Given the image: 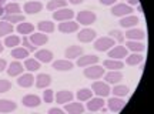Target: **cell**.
Masks as SVG:
<instances>
[{
	"instance_id": "1",
	"label": "cell",
	"mask_w": 154,
	"mask_h": 114,
	"mask_svg": "<svg viewBox=\"0 0 154 114\" xmlns=\"http://www.w3.org/2000/svg\"><path fill=\"white\" fill-rule=\"evenodd\" d=\"M84 76L90 79V80H97V79L104 76V69L101 66H99L97 63L96 64H90L87 66V69H84Z\"/></svg>"
},
{
	"instance_id": "2",
	"label": "cell",
	"mask_w": 154,
	"mask_h": 114,
	"mask_svg": "<svg viewBox=\"0 0 154 114\" xmlns=\"http://www.w3.org/2000/svg\"><path fill=\"white\" fill-rule=\"evenodd\" d=\"M73 17H74V11L70 10V9H66V7H61V9L54 10V14H53V19L59 20V22L73 20Z\"/></svg>"
},
{
	"instance_id": "3",
	"label": "cell",
	"mask_w": 154,
	"mask_h": 114,
	"mask_svg": "<svg viewBox=\"0 0 154 114\" xmlns=\"http://www.w3.org/2000/svg\"><path fill=\"white\" fill-rule=\"evenodd\" d=\"M114 46V40L111 37H100L99 40L94 42V49L99 50V51H106V50H110Z\"/></svg>"
},
{
	"instance_id": "4",
	"label": "cell",
	"mask_w": 154,
	"mask_h": 114,
	"mask_svg": "<svg viewBox=\"0 0 154 114\" xmlns=\"http://www.w3.org/2000/svg\"><path fill=\"white\" fill-rule=\"evenodd\" d=\"M91 90H93V91L96 93L97 96H100V97H107V96H109V94L111 93L109 84H107V83H103V82H96V83H93Z\"/></svg>"
},
{
	"instance_id": "5",
	"label": "cell",
	"mask_w": 154,
	"mask_h": 114,
	"mask_svg": "<svg viewBox=\"0 0 154 114\" xmlns=\"http://www.w3.org/2000/svg\"><path fill=\"white\" fill-rule=\"evenodd\" d=\"M96 22V14L90 10H82L79 14H77V23H82V24H91V23Z\"/></svg>"
},
{
	"instance_id": "6",
	"label": "cell",
	"mask_w": 154,
	"mask_h": 114,
	"mask_svg": "<svg viewBox=\"0 0 154 114\" xmlns=\"http://www.w3.org/2000/svg\"><path fill=\"white\" fill-rule=\"evenodd\" d=\"M131 11L133 10H131V7H130V6L124 5V3H120V5L113 6V9H111V14H113V16H128Z\"/></svg>"
},
{
	"instance_id": "7",
	"label": "cell",
	"mask_w": 154,
	"mask_h": 114,
	"mask_svg": "<svg viewBox=\"0 0 154 114\" xmlns=\"http://www.w3.org/2000/svg\"><path fill=\"white\" fill-rule=\"evenodd\" d=\"M109 57H110V59H116V60H120V59H123V57H127V49L123 47V46L111 47L110 51H109Z\"/></svg>"
},
{
	"instance_id": "8",
	"label": "cell",
	"mask_w": 154,
	"mask_h": 114,
	"mask_svg": "<svg viewBox=\"0 0 154 114\" xmlns=\"http://www.w3.org/2000/svg\"><path fill=\"white\" fill-rule=\"evenodd\" d=\"M94 37H96V32L91 29H83L82 32H79V34H77V39L83 43H90L91 40H94Z\"/></svg>"
},
{
	"instance_id": "9",
	"label": "cell",
	"mask_w": 154,
	"mask_h": 114,
	"mask_svg": "<svg viewBox=\"0 0 154 114\" xmlns=\"http://www.w3.org/2000/svg\"><path fill=\"white\" fill-rule=\"evenodd\" d=\"M59 30L61 33H72L79 30V23L73 22V20H66V22H61L59 24Z\"/></svg>"
},
{
	"instance_id": "10",
	"label": "cell",
	"mask_w": 154,
	"mask_h": 114,
	"mask_svg": "<svg viewBox=\"0 0 154 114\" xmlns=\"http://www.w3.org/2000/svg\"><path fill=\"white\" fill-rule=\"evenodd\" d=\"M96 63H99V57L93 54L83 56V57H79V60H77V66L79 67H87V66L96 64Z\"/></svg>"
},
{
	"instance_id": "11",
	"label": "cell",
	"mask_w": 154,
	"mask_h": 114,
	"mask_svg": "<svg viewBox=\"0 0 154 114\" xmlns=\"http://www.w3.org/2000/svg\"><path fill=\"white\" fill-rule=\"evenodd\" d=\"M124 104H126V101H124V100H121V98H119L117 96H116V97H113V98H110V100H109V110L114 111V113L121 111V110H123V107H124Z\"/></svg>"
},
{
	"instance_id": "12",
	"label": "cell",
	"mask_w": 154,
	"mask_h": 114,
	"mask_svg": "<svg viewBox=\"0 0 154 114\" xmlns=\"http://www.w3.org/2000/svg\"><path fill=\"white\" fill-rule=\"evenodd\" d=\"M53 69H56V70H59V71L72 70V69H73V63L69 59H66V60H57V61H54V63H53Z\"/></svg>"
},
{
	"instance_id": "13",
	"label": "cell",
	"mask_w": 154,
	"mask_h": 114,
	"mask_svg": "<svg viewBox=\"0 0 154 114\" xmlns=\"http://www.w3.org/2000/svg\"><path fill=\"white\" fill-rule=\"evenodd\" d=\"M126 37L128 40H141V39L146 37V34H144L143 30H140V29H127V33H126Z\"/></svg>"
},
{
	"instance_id": "14",
	"label": "cell",
	"mask_w": 154,
	"mask_h": 114,
	"mask_svg": "<svg viewBox=\"0 0 154 114\" xmlns=\"http://www.w3.org/2000/svg\"><path fill=\"white\" fill-rule=\"evenodd\" d=\"M43 9V5L40 2H27L24 5V11L27 14H34V13H38V11Z\"/></svg>"
},
{
	"instance_id": "15",
	"label": "cell",
	"mask_w": 154,
	"mask_h": 114,
	"mask_svg": "<svg viewBox=\"0 0 154 114\" xmlns=\"http://www.w3.org/2000/svg\"><path fill=\"white\" fill-rule=\"evenodd\" d=\"M101 107H104V100L101 97H97V98H90L87 103V109L90 111H99L101 110Z\"/></svg>"
},
{
	"instance_id": "16",
	"label": "cell",
	"mask_w": 154,
	"mask_h": 114,
	"mask_svg": "<svg viewBox=\"0 0 154 114\" xmlns=\"http://www.w3.org/2000/svg\"><path fill=\"white\" fill-rule=\"evenodd\" d=\"M83 53V49L80 47V46H70L69 49L66 50V57L69 60H72V59H76V57H80Z\"/></svg>"
},
{
	"instance_id": "17",
	"label": "cell",
	"mask_w": 154,
	"mask_h": 114,
	"mask_svg": "<svg viewBox=\"0 0 154 114\" xmlns=\"http://www.w3.org/2000/svg\"><path fill=\"white\" fill-rule=\"evenodd\" d=\"M56 100H57V103H59V104L69 103V101H72V100H73V94L70 91H67V90H61V91L57 93Z\"/></svg>"
},
{
	"instance_id": "18",
	"label": "cell",
	"mask_w": 154,
	"mask_h": 114,
	"mask_svg": "<svg viewBox=\"0 0 154 114\" xmlns=\"http://www.w3.org/2000/svg\"><path fill=\"white\" fill-rule=\"evenodd\" d=\"M16 109V103H13L11 100H0V113H10Z\"/></svg>"
},
{
	"instance_id": "19",
	"label": "cell",
	"mask_w": 154,
	"mask_h": 114,
	"mask_svg": "<svg viewBox=\"0 0 154 114\" xmlns=\"http://www.w3.org/2000/svg\"><path fill=\"white\" fill-rule=\"evenodd\" d=\"M120 24L126 29H131V27H134V26L138 24V19L136 16H126L120 20Z\"/></svg>"
},
{
	"instance_id": "20",
	"label": "cell",
	"mask_w": 154,
	"mask_h": 114,
	"mask_svg": "<svg viewBox=\"0 0 154 114\" xmlns=\"http://www.w3.org/2000/svg\"><path fill=\"white\" fill-rule=\"evenodd\" d=\"M50 83H51V77L49 74H38L37 76V82H36V86L37 88H46V87L50 86Z\"/></svg>"
},
{
	"instance_id": "21",
	"label": "cell",
	"mask_w": 154,
	"mask_h": 114,
	"mask_svg": "<svg viewBox=\"0 0 154 114\" xmlns=\"http://www.w3.org/2000/svg\"><path fill=\"white\" fill-rule=\"evenodd\" d=\"M36 57L42 63H49V61L53 60V53L50 50H38L37 53H36Z\"/></svg>"
},
{
	"instance_id": "22",
	"label": "cell",
	"mask_w": 154,
	"mask_h": 114,
	"mask_svg": "<svg viewBox=\"0 0 154 114\" xmlns=\"http://www.w3.org/2000/svg\"><path fill=\"white\" fill-rule=\"evenodd\" d=\"M66 111L72 114H80L84 111V107H83L82 103H69L66 104Z\"/></svg>"
},
{
	"instance_id": "23",
	"label": "cell",
	"mask_w": 154,
	"mask_h": 114,
	"mask_svg": "<svg viewBox=\"0 0 154 114\" xmlns=\"http://www.w3.org/2000/svg\"><path fill=\"white\" fill-rule=\"evenodd\" d=\"M23 104L26 107H37L40 104V98L37 96H34V94H29L26 97H23Z\"/></svg>"
},
{
	"instance_id": "24",
	"label": "cell",
	"mask_w": 154,
	"mask_h": 114,
	"mask_svg": "<svg viewBox=\"0 0 154 114\" xmlns=\"http://www.w3.org/2000/svg\"><path fill=\"white\" fill-rule=\"evenodd\" d=\"M30 42L33 43V46H43V44L47 43V36H46V34H42V33L32 34V36H30Z\"/></svg>"
},
{
	"instance_id": "25",
	"label": "cell",
	"mask_w": 154,
	"mask_h": 114,
	"mask_svg": "<svg viewBox=\"0 0 154 114\" xmlns=\"http://www.w3.org/2000/svg\"><path fill=\"white\" fill-rule=\"evenodd\" d=\"M7 73H9V76H19L20 73H23V66H22V63H19V61H13V63L9 66Z\"/></svg>"
},
{
	"instance_id": "26",
	"label": "cell",
	"mask_w": 154,
	"mask_h": 114,
	"mask_svg": "<svg viewBox=\"0 0 154 114\" xmlns=\"http://www.w3.org/2000/svg\"><path fill=\"white\" fill-rule=\"evenodd\" d=\"M123 61L116 59H109L104 60V67L106 69H110V70H119V69H123Z\"/></svg>"
},
{
	"instance_id": "27",
	"label": "cell",
	"mask_w": 154,
	"mask_h": 114,
	"mask_svg": "<svg viewBox=\"0 0 154 114\" xmlns=\"http://www.w3.org/2000/svg\"><path fill=\"white\" fill-rule=\"evenodd\" d=\"M34 30V26L32 23H19V26H17V32L20 33V34H32Z\"/></svg>"
},
{
	"instance_id": "28",
	"label": "cell",
	"mask_w": 154,
	"mask_h": 114,
	"mask_svg": "<svg viewBox=\"0 0 154 114\" xmlns=\"http://www.w3.org/2000/svg\"><path fill=\"white\" fill-rule=\"evenodd\" d=\"M106 82L107 83H119L123 79V74H121L120 71H116V70H111L110 73H107L106 74Z\"/></svg>"
},
{
	"instance_id": "29",
	"label": "cell",
	"mask_w": 154,
	"mask_h": 114,
	"mask_svg": "<svg viewBox=\"0 0 154 114\" xmlns=\"http://www.w3.org/2000/svg\"><path fill=\"white\" fill-rule=\"evenodd\" d=\"M34 82V77L32 74H23V76L19 77V80H17V84L22 87H30L33 84Z\"/></svg>"
},
{
	"instance_id": "30",
	"label": "cell",
	"mask_w": 154,
	"mask_h": 114,
	"mask_svg": "<svg viewBox=\"0 0 154 114\" xmlns=\"http://www.w3.org/2000/svg\"><path fill=\"white\" fill-rule=\"evenodd\" d=\"M126 46H127V47H128L130 50L136 51V53H140V51H143V50H144V44L140 43L138 40H128Z\"/></svg>"
},
{
	"instance_id": "31",
	"label": "cell",
	"mask_w": 154,
	"mask_h": 114,
	"mask_svg": "<svg viewBox=\"0 0 154 114\" xmlns=\"http://www.w3.org/2000/svg\"><path fill=\"white\" fill-rule=\"evenodd\" d=\"M67 0H50L49 5H47V9L51 11L57 10V9H61V7H66Z\"/></svg>"
},
{
	"instance_id": "32",
	"label": "cell",
	"mask_w": 154,
	"mask_h": 114,
	"mask_svg": "<svg viewBox=\"0 0 154 114\" xmlns=\"http://www.w3.org/2000/svg\"><path fill=\"white\" fill-rule=\"evenodd\" d=\"M5 22L9 23H22L24 22V16L19 13H11V14H5Z\"/></svg>"
},
{
	"instance_id": "33",
	"label": "cell",
	"mask_w": 154,
	"mask_h": 114,
	"mask_svg": "<svg viewBox=\"0 0 154 114\" xmlns=\"http://www.w3.org/2000/svg\"><path fill=\"white\" fill-rule=\"evenodd\" d=\"M11 56L14 59H26V57H29V50L24 47H17V49L11 50Z\"/></svg>"
},
{
	"instance_id": "34",
	"label": "cell",
	"mask_w": 154,
	"mask_h": 114,
	"mask_svg": "<svg viewBox=\"0 0 154 114\" xmlns=\"http://www.w3.org/2000/svg\"><path fill=\"white\" fill-rule=\"evenodd\" d=\"M91 96H93V91H91L90 88H82V90H79V93H77V98H79L80 101L90 100Z\"/></svg>"
},
{
	"instance_id": "35",
	"label": "cell",
	"mask_w": 154,
	"mask_h": 114,
	"mask_svg": "<svg viewBox=\"0 0 154 114\" xmlns=\"http://www.w3.org/2000/svg\"><path fill=\"white\" fill-rule=\"evenodd\" d=\"M38 30L42 33H53V30H54V24L51 22H40L38 23Z\"/></svg>"
},
{
	"instance_id": "36",
	"label": "cell",
	"mask_w": 154,
	"mask_h": 114,
	"mask_svg": "<svg viewBox=\"0 0 154 114\" xmlns=\"http://www.w3.org/2000/svg\"><path fill=\"white\" fill-rule=\"evenodd\" d=\"M126 61L128 66H137L143 61V57L140 54H137V53H134V54H130L128 57H126Z\"/></svg>"
},
{
	"instance_id": "37",
	"label": "cell",
	"mask_w": 154,
	"mask_h": 114,
	"mask_svg": "<svg viewBox=\"0 0 154 114\" xmlns=\"http://www.w3.org/2000/svg\"><path fill=\"white\" fill-rule=\"evenodd\" d=\"M13 32V26L9 22H0V37L5 36V34H10Z\"/></svg>"
},
{
	"instance_id": "38",
	"label": "cell",
	"mask_w": 154,
	"mask_h": 114,
	"mask_svg": "<svg viewBox=\"0 0 154 114\" xmlns=\"http://www.w3.org/2000/svg\"><path fill=\"white\" fill-rule=\"evenodd\" d=\"M26 69L29 71H34V70H38L40 69V61L36 59H27L26 60Z\"/></svg>"
},
{
	"instance_id": "39",
	"label": "cell",
	"mask_w": 154,
	"mask_h": 114,
	"mask_svg": "<svg viewBox=\"0 0 154 114\" xmlns=\"http://www.w3.org/2000/svg\"><path fill=\"white\" fill-rule=\"evenodd\" d=\"M5 44L7 47H14V46H19L20 44V37L19 36H7L5 40Z\"/></svg>"
},
{
	"instance_id": "40",
	"label": "cell",
	"mask_w": 154,
	"mask_h": 114,
	"mask_svg": "<svg viewBox=\"0 0 154 114\" xmlns=\"http://www.w3.org/2000/svg\"><path fill=\"white\" fill-rule=\"evenodd\" d=\"M111 91H113V94H114V96L121 97V96H126V94H128V87H126V86H116Z\"/></svg>"
},
{
	"instance_id": "41",
	"label": "cell",
	"mask_w": 154,
	"mask_h": 114,
	"mask_svg": "<svg viewBox=\"0 0 154 114\" xmlns=\"http://www.w3.org/2000/svg\"><path fill=\"white\" fill-rule=\"evenodd\" d=\"M19 11H20V6L17 5V3H9V5H6V7H5V13H6V14L19 13Z\"/></svg>"
},
{
	"instance_id": "42",
	"label": "cell",
	"mask_w": 154,
	"mask_h": 114,
	"mask_svg": "<svg viewBox=\"0 0 154 114\" xmlns=\"http://www.w3.org/2000/svg\"><path fill=\"white\" fill-rule=\"evenodd\" d=\"M110 36H111V39H116L119 43H123V42H124V34H123L120 30H111Z\"/></svg>"
},
{
	"instance_id": "43",
	"label": "cell",
	"mask_w": 154,
	"mask_h": 114,
	"mask_svg": "<svg viewBox=\"0 0 154 114\" xmlns=\"http://www.w3.org/2000/svg\"><path fill=\"white\" fill-rule=\"evenodd\" d=\"M10 82H7V80H0V93H6L10 90Z\"/></svg>"
},
{
	"instance_id": "44",
	"label": "cell",
	"mask_w": 154,
	"mask_h": 114,
	"mask_svg": "<svg viewBox=\"0 0 154 114\" xmlns=\"http://www.w3.org/2000/svg\"><path fill=\"white\" fill-rule=\"evenodd\" d=\"M23 46H26L24 49H27L29 51H34V50H36V46H33V43H32L26 36H24V39H23Z\"/></svg>"
},
{
	"instance_id": "45",
	"label": "cell",
	"mask_w": 154,
	"mask_h": 114,
	"mask_svg": "<svg viewBox=\"0 0 154 114\" xmlns=\"http://www.w3.org/2000/svg\"><path fill=\"white\" fill-rule=\"evenodd\" d=\"M43 98L46 103H53V98H54V96H53V91L51 90H46L43 94Z\"/></svg>"
},
{
	"instance_id": "46",
	"label": "cell",
	"mask_w": 154,
	"mask_h": 114,
	"mask_svg": "<svg viewBox=\"0 0 154 114\" xmlns=\"http://www.w3.org/2000/svg\"><path fill=\"white\" fill-rule=\"evenodd\" d=\"M49 113L50 114H63V110H61V109H56V107H54V109H50Z\"/></svg>"
},
{
	"instance_id": "47",
	"label": "cell",
	"mask_w": 154,
	"mask_h": 114,
	"mask_svg": "<svg viewBox=\"0 0 154 114\" xmlns=\"http://www.w3.org/2000/svg\"><path fill=\"white\" fill-rule=\"evenodd\" d=\"M101 5H106V6H110V5H114L116 0H100Z\"/></svg>"
},
{
	"instance_id": "48",
	"label": "cell",
	"mask_w": 154,
	"mask_h": 114,
	"mask_svg": "<svg viewBox=\"0 0 154 114\" xmlns=\"http://www.w3.org/2000/svg\"><path fill=\"white\" fill-rule=\"evenodd\" d=\"M6 66H7V63H6V60L0 59V71H3L6 69Z\"/></svg>"
},
{
	"instance_id": "49",
	"label": "cell",
	"mask_w": 154,
	"mask_h": 114,
	"mask_svg": "<svg viewBox=\"0 0 154 114\" xmlns=\"http://www.w3.org/2000/svg\"><path fill=\"white\" fill-rule=\"evenodd\" d=\"M69 2H70V3H73V5H80L83 0H69Z\"/></svg>"
},
{
	"instance_id": "50",
	"label": "cell",
	"mask_w": 154,
	"mask_h": 114,
	"mask_svg": "<svg viewBox=\"0 0 154 114\" xmlns=\"http://www.w3.org/2000/svg\"><path fill=\"white\" fill-rule=\"evenodd\" d=\"M128 3H130V5H137L138 0H128Z\"/></svg>"
},
{
	"instance_id": "51",
	"label": "cell",
	"mask_w": 154,
	"mask_h": 114,
	"mask_svg": "<svg viewBox=\"0 0 154 114\" xmlns=\"http://www.w3.org/2000/svg\"><path fill=\"white\" fill-rule=\"evenodd\" d=\"M137 10L140 11V13H141V11H143V7H141V5H138V6H137Z\"/></svg>"
},
{
	"instance_id": "52",
	"label": "cell",
	"mask_w": 154,
	"mask_h": 114,
	"mask_svg": "<svg viewBox=\"0 0 154 114\" xmlns=\"http://www.w3.org/2000/svg\"><path fill=\"white\" fill-rule=\"evenodd\" d=\"M3 13H5V10H3V7L0 6V16H3Z\"/></svg>"
},
{
	"instance_id": "53",
	"label": "cell",
	"mask_w": 154,
	"mask_h": 114,
	"mask_svg": "<svg viewBox=\"0 0 154 114\" xmlns=\"http://www.w3.org/2000/svg\"><path fill=\"white\" fill-rule=\"evenodd\" d=\"M2 51H3V44L0 43V53H2Z\"/></svg>"
},
{
	"instance_id": "54",
	"label": "cell",
	"mask_w": 154,
	"mask_h": 114,
	"mask_svg": "<svg viewBox=\"0 0 154 114\" xmlns=\"http://www.w3.org/2000/svg\"><path fill=\"white\" fill-rule=\"evenodd\" d=\"M6 0H0V6H3V3H5Z\"/></svg>"
}]
</instances>
